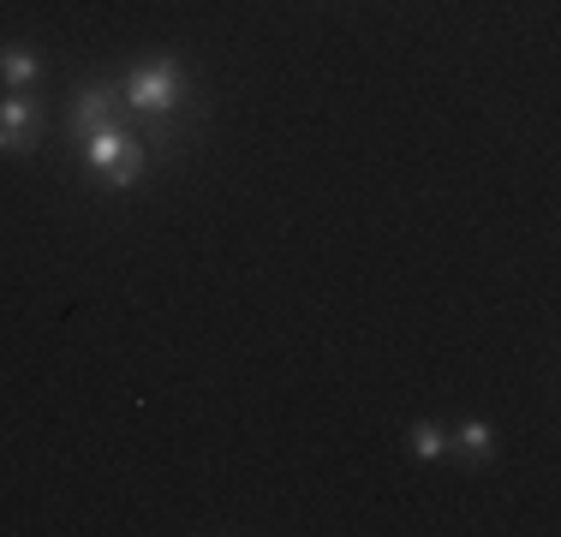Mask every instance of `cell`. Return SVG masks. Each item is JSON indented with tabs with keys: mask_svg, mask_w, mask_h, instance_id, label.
<instances>
[{
	"mask_svg": "<svg viewBox=\"0 0 561 537\" xmlns=\"http://www.w3.org/2000/svg\"><path fill=\"white\" fill-rule=\"evenodd\" d=\"M78 156H84V168L96 173V180H108L114 192H131V185L144 180V144L131 138L119 119L102 132H90V138H78Z\"/></svg>",
	"mask_w": 561,
	"mask_h": 537,
	"instance_id": "cell-1",
	"label": "cell"
},
{
	"mask_svg": "<svg viewBox=\"0 0 561 537\" xmlns=\"http://www.w3.org/2000/svg\"><path fill=\"white\" fill-rule=\"evenodd\" d=\"M119 102L144 119H162L185 102V72L180 60H138L126 78H119Z\"/></svg>",
	"mask_w": 561,
	"mask_h": 537,
	"instance_id": "cell-2",
	"label": "cell"
},
{
	"mask_svg": "<svg viewBox=\"0 0 561 537\" xmlns=\"http://www.w3.org/2000/svg\"><path fill=\"white\" fill-rule=\"evenodd\" d=\"M36 132H43V107L24 96V90L0 96V156H31Z\"/></svg>",
	"mask_w": 561,
	"mask_h": 537,
	"instance_id": "cell-3",
	"label": "cell"
},
{
	"mask_svg": "<svg viewBox=\"0 0 561 537\" xmlns=\"http://www.w3.org/2000/svg\"><path fill=\"white\" fill-rule=\"evenodd\" d=\"M114 119H119V84H108V78H96V84H78V96H72V132H78V138L114 126Z\"/></svg>",
	"mask_w": 561,
	"mask_h": 537,
	"instance_id": "cell-4",
	"label": "cell"
},
{
	"mask_svg": "<svg viewBox=\"0 0 561 537\" xmlns=\"http://www.w3.org/2000/svg\"><path fill=\"white\" fill-rule=\"evenodd\" d=\"M36 72H43V60H36L31 43H7V48H0V84H7V90H31Z\"/></svg>",
	"mask_w": 561,
	"mask_h": 537,
	"instance_id": "cell-5",
	"label": "cell"
},
{
	"mask_svg": "<svg viewBox=\"0 0 561 537\" xmlns=\"http://www.w3.org/2000/svg\"><path fill=\"white\" fill-rule=\"evenodd\" d=\"M412 454H419V460H443V454H448V430L431 424V419H419V424H412Z\"/></svg>",
	"mask_w": 561,
	"mask_h": 537,
	"instance_id": "cell-6",
	"label": "cell"
},
{
	"mask_svg": "<svg viewBox=\"0 0 561 537\" xmlns=\"http://www.w3.org/2000/svg\"><path fill=\"white\" fill-rule=\"evenodd\" d=\"M448 442H454L460 454H472V460H484V454H490V424H484V419H466Z\"/></svg>",
	"mask_w": 561,
	"mask_h": 537,
	"instance_id": "cell-7",
	"label": "cell"
}]
</instances>
